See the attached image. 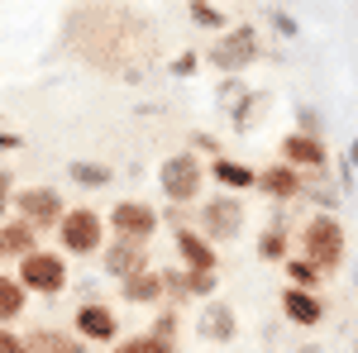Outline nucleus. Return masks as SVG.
Segmentation results:
<instances>
[{"label": "nucleus", "instance_id": "20", "mask_svg": "<svg viewBox=\"0 0 358 353\" xmlns=\"http://www.w3.org/2000/svg\"><path fill=\"white\" fill-rule=\"evenodd\" d=\"M67 172H72L77 187H106V182H110V167L106 163H72Z\"/></svg>", "mask_w": 358, "mask_h": 353}, {"label": "nucleus", "instance_id": "5", "mask_svg": "<svg viewBox=\"0 0 358 353\" xmlns=\"http://www.w3.org/2000/svg\"><path fill=\"white\" fill-rule=\"evenodd\" d=\"M253 57H258V38H253V29H248V24L229 29V38L210 48V62H215L220 72H239V67L253 62Z\"/></svg>", "mask_w": 358, "mask_h": 353}, {"label": "nucleus", "instance_id": "10", "mask_svg": "<svg viewBox=\"0 0 358 353\" xmlns=\"http://www.w3.org/2000/svg\"><path fill=\"white\" fill-rule=\"evenodd\" d=\"M282 158H292V163H301V167H320L325 163V143L315 134H287L282 138Z\"/></svg>", "mask_w": 358, "mask_h": 353}, {"label": "nucleus", "instance_id": "2", "mask_svg": "<svg viewBox=\"0 0 358 353\" xmlns=\"http://www.w3.org/2000/svg\"><path fill=\"white\" fill-rule=\"evenodd\" d=\"M306 263L310 268H334L339 258H344V229H339V219L334 215H315L310 224H306Z\"/></svg>", "mask_w": 358, "mask_h": 353}, {"label": "nucleus", "instance_id": "19", "mask_svg": "<svg viewBox=\"0 0 358 353\" xmlns=\"http://www.w3.org/2000/svg\"><path fill=\"white\" fill-rule=\"evenodd\" d=\"M163 291V282L153 277V272H134V277H124V296L129 301H153Z\"/></svg>", "mask_w": 358, "mask_h": 353}, {"label": "nucleus", "instance_id": "11", "mask_svg": "<svg viewBox=\"0 0 358 353\" xmlns=\"http://www.w3.org/2000/svg\"><path fill=\"white\" fill-rule=\"evenodd\" d=\"M282 310H287V320H296V325H320V301L310 296V291H296V287H287L282 291Z\"/></svg>", "mask_w": 358, "mask_h": 353}, {"label": "nucleus", "instance_id": "4", "mask_svg": "<svg viewBox=\"0 0 358 353\" xmlns=\"http://www.w3.org/2000/svg\"><path fill=\"white\" fill-rule=\"evenodd\" d=\"M163 191L177 206L182 201H196V191H201V163H196L192 153H177V158L163 163Z\"/></svg>", "mask_w": 358, "mask_h": 353}, {"label": "nucleus", "instance_id": "31", "mask_svg": "<svg viewBox=\"0 0 358 353\" xmlns=\"http://www.w3.org/2000/svg\"><path fill=\"white\" fill-rule=\"evenodd\" d=\"M273 24H277V34H287V38H292V34H296V20H287V15H282V10H273Z\"/></svg>", "mask_w": 358, "mask_h": 353}, {"label": "nucleus", "instance_id": "6", "mask_svg": "<svg viewBox=\"0 0 358 353\" xmlns=\"http://www.w3.org/2000/svg\"><path fill=\"white\" fill-rule=\"evenodd\" d=\"M201 224H206V234H210V239H234V234L244 229V206H239L234 196H215V201L206 206Z\"/></svg>", "mask_w": 358, "mask_h": 353}, {"label": "nucleus", "instance_id": "33", "mask_svg": "<svg viewBox=\"0 0 358 353\" xmlns=\"http://www.w3.org/2000/svg\"><path fill=\"white\" fill-rule=\"evenodd\" d=\"M10 187H15V182H10V172H0V210L10 206Z\"/></svg>", "mask_w": 358, "mask_h": 353}, {"label": "nucleus", "instance_id": "8", "mask_svg": "<svg viewBox=\"0 0 358 353\" xmlns=\"http://www.w3.org/2000/svg\"><path fill=\"white\" fill-rule=\"evenodd\" d=\"M110 224L120 229V239H124V244H143V239L158 229V215H153L148 206H138V201H124V206H115Z\"/></svg>", "mask_w": 358, "mask_h": 353}, {"label": "nucleus", "instance_id": "16", "mask_svg": "<svg viewBox=\"0 0 358 353\" xmlns=\"http://www.w3.org/2000/svg\"><path fill=\"white\" fill-rule=\"evenodd\" d=\"M106 268H110L115 277H134V272L143 268V253H138V244H124V239H120V244L106 253Z\"/></svg>", "mask_w": 358, "mask_h": 353}, {"label": "nucleus", "instance_id": "13", "mask_svg": "<svg viewBox=\"0 0 358 353\" xmlns=\"http://www.w3.org/2000/svg\"><path fill=\"white\" fill-rule=\"evenodd\" d=\"M77 329L86 339H115V315L106 305H82L77 310Z\"/></svg>", "mask_w": 358, "mask_h": 353}, {"label": "nucleus", "instance_id": "1", "mask_svg": "<svg viewBox=\"0 0 358 353\" xmlns=\"http://www.w3.org/2000/svg\"><path fill=\"white\" fill-rule=\"evenodd\" d=\"M24 291H43V296H57L62 287H67V263L57 258V253H29L20 258V277H15Z\"/></svg>", "mask_w": 358, "mask_h": 353}, {"label": "nucleus", "instance_id": "30", "mask_svg": "<svg viewBox=\"0 0 358 353\" xmlns=\"http://www.w3.org/2000/svg\"><path fill=\"white\" fill-rule=\"evenodd\" d=\"M0 353H29V349L15 339V334H10V329H0Z\"/></svg>", "mask_w": 358, "mask_h": 353}, {"label": "nucleus", "instance_id": "28", "mask_svg": "<svg viewBox=\"0 0 358 353\" xmlns=\"http://www.w3.org/2000/svg\"><path fill=\"white\" fill-rule=\"evenodd\" d=\"M187 291H196V296L215 291V272H192V277H187Z\"/></svg>", "mask_w": 358, "mask_h": 353}, {"label": "nucleus", "instance_id": "35", "mask_svg": "<svg viewBox=\"0 0 358 353\" xmlns=\"http://www.w3.org/2000/svg\"><path fill=\"white\" fill-rule=\"evenodd\" d=\"M349 163H354V167H358V143H354V148H349Z\"/></svg>", "mask_w": 358, "mask_h": 353}, {"label": "nucleus", "instance_id": "23", "mask_svg": "<svg viewBox=\"0 0 358 353\" xmlns=\"http://www.w3.org/2000/svg\"><path fill=\"white\" fill-rule=\"evenodd\" d=\"M263 106H268V96H248L244 106L234 110V129H253V124H258V115H263Z\"/></svg>", "mask_w": 358, "mask_h": 353}, {"label": "nucleus", "instance_id": "21", "mask_svg": "<svg viewBox=\"0 0 358 353\" xmlns=\"http://www.w3.org/2000/svg\"><path fill=\"white\" fill-rule=\"evenodd\" d=\"M210 172H215V177H220L224 187H253V182H258V177H253V172H248V167L229 163V158H215V167H210Z\"/></svg>", "mask_w": 358, "mask_h": 353}, {"label": "nucleus", "instance_id": "22", "mask_svg": "<svg viewBox=\"0 0 358 353\" xmlns=\"http://www.w3.org/2000/svg\"><path fill=\"white\" fill-rule=\"evenodd\" d=\"M287 277H292V287H296V291H310V287H315V282H320L325 272L310 268L306 258H287Z\"/></svg>", "mask_w": 358, "mask_h": 353}, {"label": "nucleus", "instance_id": "26", "mask_svg": "<svg viewBox=\"0 0 358 353\" xmlns=\"http://www.w3.org/2000/svg\"><path fill=\"white\" fill-rule=\"evenodd\" d=\"M192 20H196L201 29H220V24H224V15H220V10H210V5H201V0L192 5Z\"/></svg>", "mask_w": 358, "mask_h": 353}, {"label": "nucleus", "instance_id": "29", "mask_svg": "<svg viewBox=\"0 0 358 353\" xmlns=\"http://www.w3.org/2000/svg\"><path fill=\"white\" fill-rule=\"evenodd\" d=\"M158 282H163V291H172V296H187V277H182V272H167Z\"/></svg>", "mask_w": 358, "mask_h": 353}, {"label": "nucleus", "instance_id": "3", "mask_svg": "<svg viewBox=\"0 0 358 353\" xmlns=\"http://www.w3.org/2000/svg\"><path fill=\"white\" fill-rule=\"evenodd\" d=\"M57 234L67 253H96L101 248V215L96 210H67L57 219Z\"/></svg>", "mask_w": 358, "mask_h": 353}, {"label": "nucleus", "instance_id": "17", "mask_svg": "<svg viewBox=\"0 0 358 353\" xmlns=\"http://www.w3.org/2000/svg\"><path fill=\"white\" fill-rule=\"evenodd\" d=\"M24 301H29V291L15 282V277H5V272H0V325H5V320H15V315L24 310Z\"/></svg>", "mask_w": 358, "mask_h": 353}, {"label": "nucleus", "instance_id": "18", "mask_svg": "<svg viewBox=\"0 0 358 353\" xmlns=\"http://www.w3.org/2000/svg\"><path fill=\"white\" fill-rule=\"evenodd\" d=\"M24 349H38V353H86L77 339H62V334H53V329H38Z\"/></svg>", "mask_w": 358, "mask_h": 353}, {"label": "nucleus", "instance_id": "7", "mask_svg": "<svg viewBox=\"0 0 358 353\" xmlns=\"http://www.w3.org/2000/svg\"><path fill=\"white\" fill-rule=\"evenodd\" d=\"M15 201H20L24 224H57V219H62V196H57L53 187H29V191H20Z\"/></svg>", "mask_w": 358, "mask_h": 353}, {"label": "nucleus", "instance_id": "27", "mask_svg": "<svg viewBox=\"0 0 358 353\" xmlns=\"http://www.w3.org/2000/svg\"><path fill=\"white\" fill-rule=\"evenodd\" d=\"M153 339H163V344H172V339H177V315H172V310H163V315H158V329H153Z\"/></svg>", "mask_w": 358, "mask_h": 353}, {"label": "nucleus", "instance_id": "15", "mask_svg": "<svg viewBox=\"0 0 358 353\" xmlns=\"http://www.w3.org/2000/svg\"><path fill=\"white\" fill-rule=\"evenodd\" d=\"M0 253L29 258V253H34V224H24V219H20V224H5V229H0Z\"/></svg>", "mask_w": 358, "mask_h": 353}, {"label": "nucleus", "instance_id": "32", "mask_svg": "<svg viewBox=\"0 0 358 353\" xmlns=\"http://www.w3.org/2000/svg\"><path fill=\"white\" fill-rule=\"evenodd\" d=\"M192 67H196V57H192V53H182V57H177V67H172V72H177V77H192Z\"/></svg>", "mask_w": 358, "mask_h": 353}, {"label": "nucleus", "instance_id": "34", "mask_svg": "<svg viewBox=\"0 0 358 353\" xmlns=\"http://www.w3.org/2000/svg\"><path fill=\"white\" fill-rule=\"evenodd\" d=\"M0 148H20V134H0Z\"/></svg>", "mask_w": 358, "mask_h": 353}, {"label": "nucleus", "instance_id": "25", "mask_svg": "<svg viewBox=\"0 0 358 353\" xmlns=\"http://www.w3.org/2000/svg\"><path fill=\"white\" fill-rule=\"evenodd\" d=\"M258 253H263V258H282V253H287V239H282V229H268V234H263V244H258Z\"/></svg>", "mask_w": 358, "mask_h": 353}, {"label": "nucleus", "instance_id": "14", "mask_svg": "<svg viewBox=\"0 0 358 353\" xmlns=\"http://www.w3.org/2000/svg\"><path fill=\"white\" fill-rule=\"evenodd\" d=\"M258 187L268 191L273 201H292V196L301 191V182H296V172H292V167L282 163V167H273V172H263V177H258Z\"/></svg>", "mask_w": 358, "mask_h": 353}, {"label": "nucleus", "instance_id": "24", "mask_svg": "<svg viewBox=\"0 0 358 353\" xmlns=\"http://www.w3.org/2000/svg\"><path fill=\"white\" fill-rule=\"evenodd\" d=\"M115 353H172V344L153 339V334H138V339H129V344H120Z\"/></svg>", "mask_w": 358, "mask_h": 353}, {"label": "nucleus", "instance_id": "12", "mask_svg": "<svg viewBox=\"0 0 358 353\" xmlns=\"http://www.w3.org/2000/svg\"><path fill=\"white\" fill-rule=\"evenodd\" d=\"M177 248H182V258L192 263V272H215V248L206 244L201 234H192V229H177Z\"/></svg>", "mask_w": 358, "mask_h": 353}, {"label": "nucleus", "instance_id": "9", "mask_svg": "<svg viewBox=\"0 0 358 353\" xmlns=\"http://www.w3.org/2000/svg\"><path fill=\"white\" fill-rule=\"evenodd\" d=\"M201 334L215 339V344H229V339H234V310H229L224 301H210V305L201 310Z\"/></svg>", "mask_w": 358, "mask_h": 353}]
</instances>
